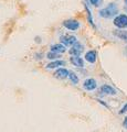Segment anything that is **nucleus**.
Instances as JSON below:
<instances>
[{"label":"nucleus","instance_id":"1","mask_svg":"<svg viewBox=\"0 0 127 132\" xmlns=\"http://www.w3.org/2000/svg\"><path fill=\"white\" fill-rule=\"evenodd\" d=\"M100 16L101 18H104V19H112V18H115V15L118 13V7L116 3L114 2H110L108 3L107 6L103 9L100 10Z\"/></svg>","mask_w":127,"mask_h":132},{"label":"nucleus","instance_id":"2","mask_svg":"<svg viewBox=\"0 0 127 132\" xmlns=\"http://www.w3.org/2000/svg\"><path fill=\"white\" fill-rule=\"evenodd\" d=\"M114 26L118 29H127V14H118L113 20Z\"/></svg>","mask_w":127,"mask_h":132},{"label":"nucleus","instance_id":"3","mask_svg":"<svg viewBox=\"0 0 127 132\" xmlns=\"http://www.w3.org/2000/svg\"><path fill=\"white\" fill-rule=\"evenodd\" d=\"M80 22L75 19H68L63 21V27L69 31H76L80 28Z\"/></svg>","mask_w":127,"mask_h":132},{"label":"nucleus","instance_id":"4","mask_svg":"<svg viewBox=\"0 0 127 132\" xmlns=\"http://www.w3.org/2000/svg\"><path fill=\"white\" fill-rule=\"evenodd\" d=\"M83 51H84V45L77 41V42L74 45H72L71 48L69 50V54L71 56H80Z\"/></svg>","mask_w":127,"mask_h":132},{"label":"nucleus","instance_id":"5","mask_svg":"<svg viewBox=\"0 0 127 132\" xmlns=\"http://www.w3.org/2000/svg\"><path fill=\"white\" fill-rule=\"evenodd\" d=\"M60 42L62 44H64L66 47L68 46L71 47L72 45H74L77 42V39H76V36H74V35L66 34V35H62V36H61V38H60Z\"/></svg>","mask_w":127,"mask_h":132},{"label":"nucleus","instance_id":"6","mask_svg":"<svg viewBox=\"0 0 127 132\" xmlns=\"http://www.w3.org/2000/svg\"><path fill=\"white\" fill-rule=\"evenodd\" d=\"M97 87V82L94 78H88V79H85L83 82V88L85 90H88V92H92V90L96 89Z\"/></svg>","mask_w":127,"mask_h":132},{"label":"nucleus","instance_id":"7","mask_svg":"<svg viewBox=\"0 0 127 132\" xmlns=\"http://www.w3.org/2000/svg\"><path fill=\"white\" fill-rule=\"evenodd\" d=\"M69 74H70V71H68L66 68L60 67L54 72L53 76H54L55 78H58V79H65L66 77H69Z\"/></svg>","mask_w":127,"mask_h":132},{"label":"nucleus","instance_id":"8","mask_svg":"<svg viewBox=\"0 0 127 132\" xmlns=\"http://www.w3.org/2000/svg\"><path fill=\"white\" fill-rule=\"evenodd\" d=\"M84 57H85V61L86 62H88V63H91V64H94L97 60V53H96V51H94V50H91V51L85 53Z\"/></svg>","mask_w":127,"mask_h":132},{"label":"nucleus","instance_id":"9","mask_svg":"<svg viewBox=\"0 0 127 132\" xmlns=\"http://www.w3.org/2000/svg\"><path fill=\"white\" fill-rule=\"evenodd\" d=\"M65 65V62L62 60H55V61H51L50 63L47 65V69H54V68H60L62 66Z\"/></svg>","mask_w":127,"mask_h":132},{"label":"nucleus","instance_id":"10","mask_svg":"<svg viewBox=\"0 0 127 132\" xmlns=\"http://www.w3.org/2000/svg\"><path fill=\"white\" fill-rule=\"evenodd\" d=\"M113 34L115 36H117L119 40L127 43V31H125L124 29H116V30L113 31Z\"/></svg>","mask_w":127,"mask_h":132},{"label":"nucleus","instance_id":"11","mask_svg":"<svg viewBox=\"0 0 127 132\" xmlns=\"http://www.w3.org/2000/svg\"><path fill=\"white\" fill-rule=\"evenodd\" d=\"M51 51L52 52H55V53H59V54H63L64 52H66V46L62 43H56V44H53L51 45Z\"/></svg>","mask_w":127,"mask_h":132},{"label":"nucleus","instance_id":"12","mask_svg":"<svg viewBox=\"0 0 127 132\" xmlns=\"http://www.w3.org/2000/svg\"><path fill=\"white\" fill-rule=\"evenodd\" d=\"M70 62L72 63L73 66L75 67H84V61L83 59H81L80 56H72L70 59Z\"/></svg>","mask_w":127,"mask_h":132},{"label":"nucleus","instance_id":"13","mask_svg":"<svg viewBox=\"0 0 127 132\" xmlns=\"http://www.w3.org/2000/svg\"><path fill=\"white\" fill-rule=\"evenodd\" d=\"M101 93L104 94V95H115L116 90L109 85H103L101 87Z\"/></svg>","mask_w":127,"mask_h":132},{"label":"nucleus","instance_id":"14","mask_svg":"<svg viewBox=\"0 0 127 132\" xmlns=\"http://www.w3.org/2000/svg\"><path fill=\"white\" fill-rule=\"evenodd\" d=\"M61 57V54H59V53H55V52H52L50 51L47 54V59L50 60V61H55V60H59Z\"/></svg>","mask_w":127,"mask_h":132},{"label":"nucleus","instance_id":"15","mask_svg":"<svg viewBox=\"0 0 127 132\" xmlns=\"http://www.w3.org/2000/svg\"><path fill=\"white\" fill-rule=\"evenodd\" d=\"M69 79L71 80V82L73 85H76L79 84V77H77V75L74 73V72H71L70 71V74H69Z\"/></svg>","mask_w":127,"mask_h":132},{"label":"nucleus","instance_id":"16","mask_svg":"<svg viewBox=\"0 0 127 132\" xmlns=\"http://www.w3.org/2000/svg\"><path fill=\"white\" fill-rule=\"evenodd\" d=\"M102 1L103 0H89V3L94 7H100L102 5Z\"/></svg>","mask_w":127,"mask_h":132},{"label":"nucleus","instance_id":"17","mask_svg":"<svg viewBox=\"0 0 127 132\" xmlns=\"http://www.w3.org/2000/svg\"><path fill=\"white\" fill-rule=\"evenodd\" d=\"M125 112H127V104L126 105H124V107L121 109V111H119V113H125Z\"/></svg>","mask_w":127,"mask_h":132},{"label":"nucleus","instance_id":"18","mask_svg":"<svg viewBox=\"0 0 127 132\" xmlns=\"http://www.w3.org/2000/svg\"><path fill=\"white\" fill-rule=\"evenodd\" d=\"M123 127H124L125 129H127V117L124 119V122H123Z\"/></svg>","mask_w":127,"mask_h":132},{"label":"nucleus","instance_id":"19","mask_svg":"<svg viewBox=\"0 0 127 132\" xmlns=\"http://www.w3.org/2000/svg\"><path fill=\"white\" fill-rule=\"evenodd\" d=\"M35 42L36 43H40V38H39V36H36V38H35Z\"/></svg>","mask_w":127,"mask_h":132},{"label":"nucleus","instance_id":"20","mask_svg":"<svg viewBox=\"0 0 127 132\" xmlns=\"http://www.w3.org/2000/svg\"><path fill=\"white\" fill-rule=\"evenodd\" d=\"M124 2H125V5L127 6V0H124Z\"/></svg>","mask_w":127,"mask_h":132}]
</instances>
